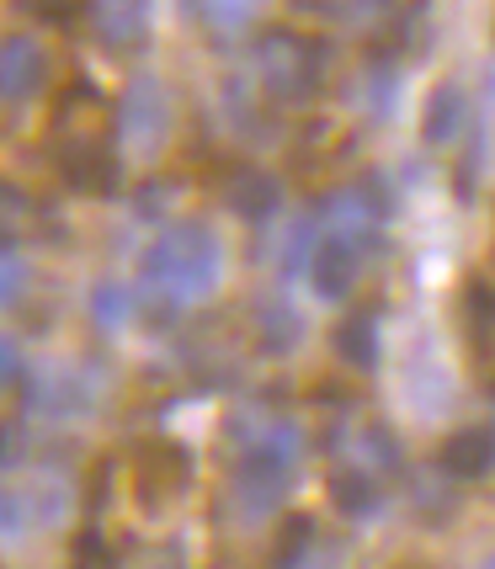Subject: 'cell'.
<instances>
[{
  "instance_id": "cell-1",
  "label": "cell",
  "mask_w": 495,
  "mask_h": 569,
  "mask_svg": "<svg viewBox=\"0 0 495 569\" xmlns=\"http://www.w3.org/2000/svg\"><path fill=\"white\" fill-rule=\"evenodd\" d=\"M224 282V240L214 223L176 219L155 234V246L139 261V315L155 325H171L181 309L214 298Z\"/></svg>"
},
{
  "instance_id": "cell-2",
  "label": "cell",
  "mask_w": 495,
  "mask_h": 569,
  "mask_svg": "<svg viewBox=\"0 0 495 569\" xmlns=\"http://www.w3.org/2000/svg\"><path fill=\"white\" fill-rule=\"evenodd\" d=\"M298 458H304V431L294 421H273L267 431H256L250 447L240 452V463L229 469V511L235 521H267L288 500L298 485Z\"/></svg>"
},
{
  "instance_id": "cell-3",
  "label": "cell",
  "mask_w": 495,
  "mask_h": 569,
  "mask_svg": "<svg viewBox=\"0 0 495 569\" xmlns=\"http://www.w3.org/2000/svg\"><path fill=\"white\" fill-rule=\"evenodd\" d=\"M325 43L304 38V32H288L277 27L256 43V74L267 86V97L277 107H309V101L325 91Z\"/></svg>"
},
{
  "instance_id": "cell-4",
  "label": "cell",
  "mask_w": 495,
  "mask_h": 569,
  "mask_svg": "<svg viewBox=\"0 0 495 569\" xmlns=\"http://www.w3.org/2000/svg\"><path fill=\"white\" fill-rule=\"evenodd\" d=\"M176 128V101L166 91V80L155 74H133L118 97V112H112V139L118 149H128L133 160H155L160 149L171 144Z\"/></svg>"
},
{
  "instance_id": "cell-5",
  "label": "cell",
  "mask_w": 495,
  "mask_h": 569,
  "mask_svg": "<svg viewBox=\"0 0 495 569\" xmlns=\"http://www.w3.org/2000/svg\"><path fill=\"white\" fill-rule=\"evenodd\" d=\"M91 372L75 368V362H32L22 378V399L27 416H43V421H75V416H91L97 405Z\"/></svg>"
},
{
  "instance_id": "cell-6",
  "label": "cell",
  "mask_w": 495,
  "mask_h": 569,
  "mask_svg": "<svg viewBox=\"0 0 495 569\" xmlns=\"http://www.w3.org/2000/svg\"><path fill=\"white\" fill-rule=\"evenodd\" d=\"M357 277H363V246H357L352 234L325 229L320 246H315V261H309V288H315V298L347 303L352 288H357Z\"/></svg>"
},
{
  "instance_id": "cell-7",
  "label": "cell",
  "mask_w": 495,
  "mask_h": 569,
  "mask_svg": "<svg viewBox=\"0 0 495 569\" xmlns=\"http://www.w3.org/2000/svg\"><path fill=\"white\" fill-rule=\"evenodd\" d=\"M43 86H49V49L27 32H11L0 49V97L22 107V101L43 97Z\"/></svg>"
},
{
  "instance_id": "cell-8",
  "label": "cell",
  "mask_w": 495,
  "mask_h": 569,
  "mask_svg": "<svg viewBox=\"0 0 495 569\" xmlns=\"http://www.w3.org/2000/svg\"><path fill=\"white\" fill-rule=\"evenodd\" d=\"M437 469L453 479V485H474V479H491L495 473V426H458L447 431L443 447H437Z\"/></svg>"
},
{
  "instance_id": "cell-9",
  "label": "cell",
  "mask_w": 495,
  "mask_h": 569,
  "mask_svg": "<svg viewBox=\"0 0 495 569\" xmlns=\"http://www.w3.org/2000/svg\"><path fill=\"white\" fill-rule=\"evenodd\" d=\"M91 32L101 38V49L128 53L149 38V0H80Z\"/></svg>"
},
{
  "instance_id": "cell-10",
  "label": "cell",
  "mask_w": 495,
  "mask_h": 569,
  "mask_svg": "<svg viewBox=\"0 0 495 569\" xmlns=\"http://www.w3.org/2000/svg\"><path fill=\"white\" fill-rule=\"evenodd\" d=\"M224 208H229L235 219H246V223L277 219V213H283V181H277L273 171L246 166V171H235L229 181H224Z\"/></svg>"
},
{
  "instance_id": "cell-11",
  "label": "cell",
  "mask_w": 495,
  "mask_h": 569,
  "mask_svg": "<svg viewBox=\"0 0 495 569\" xmlns=\"http://www.w3.org/2000/svg\"><path fill=\"white\" fill-rule=\"evenodd\" d=\"M325 490H330V511H341L347 521H378L384 511H389V496H384V485H378L368 469H352V463L330 469Z\"/></svg>"
},
{
  "instance_id": "cell-12",
  "label": "cell",
  "mask_w": 495,
  "mask_h": 569,
  "mask_svg": "<svg viewBox=\"0 0 495 569\" xmlns=\"http://www.w3.org/2000/svg\"><path fill=\"white\" fill-rule=\"evenodd\" d=\"M464 133H469V97H464L458 80H437L422 107V139L432 149H443V144H458Z\"/></svg>"
},
{
  "instance_id": "cell-13",
  "label": "cell",
  "mask_w": 495,
  "mask_h": 569,
  "mask_svg": "<svg viewBox=\"0 0 495 569\" xmlns=\"http://www.w3.org/2000/svg\"><path fill=\"white\" fill-rule=\"evenodd\" d=\"M330 347H336V357H341L352 372H373L378 357H384V347H378V315H373V309L341 315L336 330H330Z\"/></svg>"
},
{
  "instance_id": "cell-14",
  "label": "cell",
  "mask_w": 495,
  "mask_h": 569,
  "mask_svg": "<svg viewBox=\"0 0 495 569\" xmlns=\"http://www.w3.org/2000/svg\"><path fill=\"white\" fill-rule=\"evenodd\" d=\"M352 101L373 112V118H389L399 101V70L384 59V53H368V64L357 70V86H352Z\"/></svg>"
},
{
  "instance_id": "cell-15",
  "label": "cell",
  "mask_w": 495,
  "mask_h": 569,
  "mask_svg": "<svg viewBox=\"0 0 495 569\" xmlns=\"http://www.w3.org/2000/svg\"><path fill=\"white\" fill-rule=\"evenodd\" d=\"M256 341H261L267 357H288V351H298V341H304V320H298V309L288 303V298H267V303L256 309Z\"/></svg>"
},
{
  "instance_id": "cell-16",
  "label": "cell",
  "mask_w": 495,
  "mask_h": 569,
  "mask_svg": "<svg viewBox=\"0 0 495 569\" xmlns=\"http://www.w3.org/2000/svg\"><path fill=\"white\" fill-rule=\"evenodd\" d=\"M86 315H91V325H97L101 336H118L139 315V293L128 282H118V277H101L97 288H91V298H86Z\"/></svg>"
},
{
  "instance_id": "cell-17",
  "label": "cell",
  "mask_w": 495,
  "mask_h": 569,
  "mask_svg": "<svg viewBox=\"0 0 495 569\" xmlns=\"http://www.w3.org/2000/svg\"><path fill=\"white\" fill-rule=\"evenodd\" d=\"M320 234H325L320 208H315V213H298V219H294L288 240H283V267H277L283 288H294L298 277H309V261H315V246H320Z\"/></svg>"
},
{
  "instance_id": "cell-18",
  "label": "cell",
  "mask_w": 495,
  "mask_h": 569,
  "mask_svg": "<svg viewBox=\"0 0 495 569\" xmlns=\"http://www.w3.org/2000/svg\"><path fill=\"white\" fill-rule=\"evenodd\" d=\"M315 538H320L315 517H309V511H288V517L277 521L273 565H309V559H315Z\"/></svg>"
},
{
  "instance_id": "cell-19",
  "label": "cell",
  "mask_w": 495,
  "mask_h": 569,
  "mask_svg": "<svg viewBox=\"0 0 495 569\" xmlns=\"http://www.w3.org/2000/svg\"><path fill=\"white\" fill-rule=\"evenodd\" d=\"M187 11L214 32H246L261 17V0H187Z\"/></svg>"
},
{
  "instance_id": "cell-20",
  "label": "cell",
  "mask_w": 495,
  "mask_h": 569,
  "mask_svg": "<svg viewBox=\"0 0 495 569\" xmlns=\"http://www.w3.org/2000/svg\"><path fill=\"white\" fill-rule=\"evenodd\" d=\"M27 293V256H22V240L17 229H6V250H0V303L17 309Z\"/></svg>"
},
{
  "instance_id": "cell-21",
  "label": "cell",
  "mask_w": 495,
  "mask_h": 569,
  "mask_svg": "<svg viewBox=\"0 0 495 569\" xmlns=\"http://www.w3.org/2000/svg\"><path fill=\"white\" fill-rule=\"evenodd\" d=\"M464 315H469L474 341H491L495 336V282L491 277H469V288H464Z\"/></svg>"
},
{
  "instance_id": "cell-22",
  "label": "cell",
  "mask_w": 495,
  "mask_h": 569,
  "mask_svg": "<svg viewBox=\"0 0 495 569\" xmlns=\"http://www.w3.org/2000/svg\"><path fill=\"white\" fill-rule=\"evenodd\" d=\"M363 452H368L373 469H384V473H399V469H405V447H399V437L384 421H373L368 431H363Z\"/></svg>"
},
{
  "instance_id": "cell-23",
  "label": "cell",
  "mask_w": 495,
  "mask_h": 569,
  "mask_svg": "<svg viewBox=\"0 0 495 569\" xmlns=\"http://www.w3.org/2000/svg\"><path fill=\"white\" fill-rule=\"evenodd\" d=\"M176 181H160V176H149L145 187L133 192V219H145V223H160L166 213H171V202H176Z\"/></svg>"
},
{
  "instance_id": "cell-24",
  "label": "cell",
  "mask_w": 495,
  "mask_h": 569,
  "mask_svg": "<svg viewBox=\"0 0 495 569\" xmlns=\"http://www.w3.org/2000/svg\"><path fill=\"white\" fill-rule=\"evenodd\" d=\"M357 192L368 198V208H373V213H378V219H384V223L395 219V187H389V181H384V176H378V171H373V176H363V181H357Z\"/></svg>"
},
{
  "instance_id": "cell-25",
  "label": "cell",
  "mask_w": 495,
  "mask_h": 569,
  "mask_svg": "<svg viewBox=\"0 0 495 569\" xmlns=\"http://www.w3.org/2000/svg\"><path fill=\"white\" fill-rule=\"evenodd\" d=\"M75 565H118V553H112V543L101 538L97 527H86V532L75 538Z\"/></svg>"
},
{
  "instance_id": "cell-26",
  "label": "cell",
  "mask_w": 495,
  "mask_h": 569,
  "mask_svg": "<svg viewBox=\"0 0 495 569\" xmlns=\"http://www.w3.org/2000/svg\"><path fill=\"white\" fill-rule=\"evenodd\" d=\"M22 378H27L22 347H17V336H6V341H0V383H6V389H22Z\"/></svg>"
},
{
  "instance_id": "cell-27",
  "label": "cell",
  "mask_w": 495,
  "mask_h": 569,
  "mask_svg": "<svg viewBox=\"0 0 495 569\" xmlns=\"http://www.w3.org/2000/svg\"><path fill=\"white\" fill-rule=\"evenodd\" d=\"M22 11H32V17H43V22H65L75 11V0H17Z\"/></svg>"
},
{
  "instance_id": "cell-28",
  "label": "cell",
  "mask_w": 495,
  "mask_h": 569,
  "mask_svg": "<svg viewBox=\"0 0 495 569\" xmlns=\"http://www.w3.org/2000/svg\"><path fill=\"white\" fill-rule=\"evenodd\" d=\"M491 399H495V378H491Z\"/></svg>"
},
{
  "instance_id": "cell-29",
  "label": "cell",
  "mask_w": 495,
  "mask_h": 569,
  "mask_svg": "<svg viewBox=\"0 0 495 569\" xmlns=\"http://www.w3.org/2000/svg\"><path fill=\"white\" fill-rule=\"evenodd\" d=\"M491 565H495V553H491Z\"/></svg>"
}]
</instances>
